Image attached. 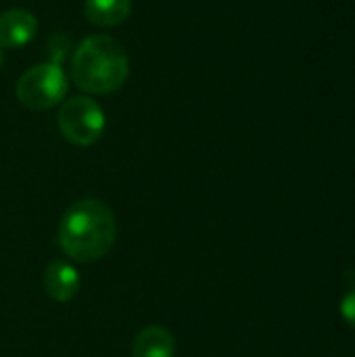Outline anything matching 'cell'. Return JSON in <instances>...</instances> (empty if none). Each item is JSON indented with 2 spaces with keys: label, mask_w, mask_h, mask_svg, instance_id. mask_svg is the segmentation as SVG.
<instances>
[{
  "label": "cell",
  "mask_w": 355,
  "mask_h": 357,
  "mask_svg": "<svg viewBox=\"0 0 355 357\" xmlns=\"http://www.w3.org/2000/svg\"><path fill=\"white\" fill-rule=\"evenodd\" d=\"M174 354H176L174 335L163 326L142 328L132 345L134 357H174Z\"/></svg>",
  "instance_id": "obj_7"
},
{
  "label": "cell",
  "mask_w": 355,
  "mask_h": 357,
  "mask_svg": "<svg viewBox=\"0 0 355 357\" xmlns=\"http://www.w3.org/2000/svg\"><path fill=\"white\" fill-rule=\"evenodd\" d=\"M341 316L345 318V322L355 328V291H352L343 301H341Z\"/></svg>",
  "instance_id": "obj_9"
},
{
  "label": "cell",
  "mask_w": 355,
  "mask_h": 357,
  "mask_svg": "<svg viewBox=\"0 0 355 357\" xmlns=\"http://www.w3.org/2000/svg\"><path fill=\"white\" fill-rule=\"evenodd\" d=\"M132 13V0H86L84 15L92 25L115 27Z\"/></svg>",
  "instance_id": "obj_8"
},
{
  "label": "cell",
  "mask_w": 355,
  "mask_h": 357,
  "mask_svg": "<svg viewBox=\"0 0 355 357\" xmlns=\"http://www.w3.org/2000/svg\"><path fill=\"white\" fill-rule=\"evenodd\" d=\"M2 63H4V52H2V48H0V67H2Z\"/></svg>",
  "instance_id": "obj_10"
},
{
  "label": "cell",
  "mask_w": 355,
  "mask_h": 357,
  "mask_svg": "<svg viewBox=\"0 0 355 357\" xmlns=\"http://www.w3.org/2000/svg\"><path fill=\"white\" fill-rule=\"evenodd\" d=\"M80 287H82V278L69 261L56 259L48 264L44 272V291L52 301L59 303L71 301L80 293Z\"/></svg>",
  "instance_id": "obj_6"
},
{
  "label": "cell",
  "mask_w": 355,
  "mask_h": 357,
  "mask_svg": "<svg viewBox=\"0 0 355 357\" xmlns=\"http://www.w3.org/2000/svg\"><path fill=\"white\" fill-rule=\"evenodd\" d=\"M59 130L75 146H92L105 132V113L96 100L71 96L59 111Z\"/></svg>",
  "instance_id": "obj_4"
},
{
  "label": "cell",
  "mask_w": 355,
  "mask_h": 357,
  "mask_svg": "<svg viewBox=\"0 0 355 357\" xmlns=\"http://www.w3.org/2000/svg\"><path fill=\"white\" fill-rule=\"evenodd\" d=\"M38 31L36 17L25 8H8L0 13V48H21Z\"/></svg>",
  "instance_id": "obj_5"
},
{
  "label": "cell",
  "mask_w": 355,
  "mask_h": 357,
  "mask_svg": "<svg viewBox=\"0 0 355 357\" xmlns=\"http://www.w3.org/2000/svg\"><path fill=\"white\" fill-rule=\"evenodd\" d=\"M130 61L121 44L96 33L80 42L71 59V79L88 94H109L123 86Z\"/></svg>",
  "instance_id": "obj_2"
},
{
  "label": "cell",
  "mask_w": 355,
  "mask_h": 357,
  "mask_svg": "<svg viewBox=\"0 0 355 357\" xmlns=\"http://www.w3.org/2000/svg\"><path fill=\"white\" fill-rule=\"evenodd\" d=\"M17 98L31 111H46L67 94V77L56 63H42L27 69L17 82Z\"/></svg>",
  "instance_id": "obj_3"
},
{
  "label": "cell",
  "mask_w": 355,
  "mask_h": 357,
  "mask_svg": "<svg viewBox=\"0 0 355 357\" xmlns=\"http://www.w3.org/2000/svg\"><path fill=\"white\" fill-rule=\"evenodd\" d=\"M117 224L107 203L98 199H80L59 224L61 251L80 264L103 259L115 245Z\"/></svg>",
  "instance_id": "obj_1"
}]
</instances>
